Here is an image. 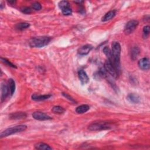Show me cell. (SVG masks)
Here are the masks:
<instances>
[{"mask_svg":"<svg viewBox=\"0 0 150 150\" xmlns=\"http://www.w3.org/2000/svg\"><path fill=\"white\" fill-rule=\"evenodd\" d=\"M62 95H63L65 97H66V98H68L69 100H70V102H72L73 103H76V101H75L70 96H69L68 94L65 93H62Z\"/></svg>","mask_w":150,"mask_h":150,"instance_id":"29","label":"cell"},{"mask_svg":"<svg viewBox=\"0 0 150 150\" xmlns=\"http://www.w3.org/2000/svg\"><path fill=\"white\" fill-rule=\"evenodd\" d=\"M103 51L104 54L106 55V56H107V58H108V60L110 62H111L112 64V62H113V58H112V55L111 51L110 50V49L108 46H105L103 48Z\"/></svg>","mask_w":150,"mask_h":150,"instance_id":"18","label":"cell"},{"mask_svg":"<svg viewBox=\"0 0 150 150\" xmlns=\"http://www.w3.org/2000/svg\"><path fill=\"white\" fill-rule=\"evenodd\" d=\"M8 87L10 91V94L11 96L14 94L15 91V81L12 79H9L8 80Z\"/></svg>","mask_w":150,"mask_h":150,"instance_id":"19","label":"cell"},{"mask_svg":"<svg viewBox=\"0 0 150 150\" xmlns=\"http://www.w3.org/2000/svg\"><path fill=\"white\" fill-rule=\"evenodd\" d=\"M58 5H59V7L60 9H64L65 8L68 7H70L69 2L67 1H62L59 2Z\"/></svg>","mask_w":150,"mask_h":150,"instance_id":"24","label":"cell"},{"mask_svg":"<svg viewBox=\"0 0 150 150\" xmlns=\"http://www.w3.org/2000/svg\"><path fill=\"white\" fill-rule=\"evenodd\" d=\"M51 41V38L48 36H38L31 38L29 42L32 48H42L48 45Z\"/></svg>","mask_w":150,"mask_h":150,"instance_id":"2","label":"cell"},{"mask_svg":"<svg viewBox=\"0 0 150 150\" xmlns=\"http://www.w3.org/2000/svg\"><path fill=\"white\" fill-rule=\"evenodd\" d=\"M89 109H90V106L89 105L83 104L78 106L76 109V111L78 114H83L86 112L88 110H89Z\"/></svg>","mask_w":150,"mask_h":150,"instance_id":"17","label":"cell"},{"mask_svg":"<svg viewBox=\"0 0 150 150\" xmlns=\"http://www.w3.org/2000/svg\"><path fill=\"white\" fill-rule=\"evenodd\" d=\"M138 65L141 69L143 70H147L150 68L149 59L148 58H143L139 61Z\"/></svg>","mask_w":150,"mask_h":150,"instance_id":"8","label":"cell"},{"mask_svg":"<svg viewBox=\"0 0 150 150\" xmlns=\"http://www.w3.org/2000/svg\"><path fill=\"white\" fill-rule=\"evenodd\" d=\"M27 129V126H25V125H18V126H16L15 127H10L3 131L0 134V137L1 139L4 138V137H7L12 134L25 131Z\"/></svg>","mask_w":150,"mask_h":150,"instance_id":"3","label":"cell"},{"mask_svg":"<svg viewBox=\"0 0 150 150\" xmlns=\"http://www.w3.org/2000/svg\"><path fill=\"white\" fill-rule=\"evenodd\" d=\"M21 11L26 14H29L32 12V9L29 7H23L21 9Z\"/></svg>","mask_w":150,"mask_h":150,"instance_id":"28","label":"cell"},{"mask_svg":"<svg viewBox=\"0 0 150 150\" xmlns=\"http://www.w3.org/2000/svg\"><path fill=\"white\" fill-rule=\"evenodd\" d=\"M1 61L3 62V63H4V64L7 65V66H10V67H12V68H17V67H16V66H15V65H14L13 64H12L10 61H9V60H7V59L1 58Z\"/></svg>","mask_w":150,"mask_h":150,"instance_id":"25","label":"cell"},{"mask_svg":"<svg viewBox=\"0 0 150 150\" xmlns=\"http://www.w3.org/2000/svg\"><path fill=\"white\" fill-rule=\"evenodd\" d=\"M104 68L105 69L107 73H108L111 76L114 78H118V71L116 69V68L111 64V62H110L108 60H107L104 65Z\"/></svg>","mask_w":150,"mask_h":150,"instance_id":"6","label":"cell"},{"mask_svg":"<svg viewBox=\"0 0 150 150\" xmlns=\"http://www.w3.org/2000/svg\"><path fill=\"white\" fill-rule=\"evenodd\" d=\"M30 27V24L27 22H21L16 25L15 28L19 31H23L28 28Z\"/></svg>","mask_w":150,"mask_h":150,"instance_id":"21","label":"cell"},{"mask_svg":"<svg viewBox=\"0 0 150 150\" xmlns=\"http://www.w3.org/2000/svg\"><path fill=\"white\" fill-rule=\"evenodd\" d=\"M35 148L36 149H40V150L52 149V148L51 147H50L47 144L44 143H39L36 144L35 145Z\"/></svg>","mask_w":150,"mask_h":150,"instance_id":"16","label":"cell"},{"mask_svg":"<svg viewBox=\"0 0 150 150\" xmlns=\"http://www.w3.org/2000/svg\"><path fill=\"white\" fill-rule=\"evenodd\" d=\"M32 7L33 9L36 10V11H40L42 9V5L41 4L38 3V2H35V3H33L32 4Z\"/></svg>","mask_w":150,"mask_h":150,"instance_id":"27","label":"cell"},{"mask_svg":"<svg viewBox=\"0 0 150 150\" xmlns=\"http://www.w3.org/2000/svg\"><path fill=\"white\" fill-rule=\"evenodd\" d=\"M52 111L55 114H63L65 112V110L60 106H54L52 108Z\"/></svg>","mask_w":150,"mask_h":150,"instance_id":"22","label":"cell"},{"mask_svg":"<svg viewBox=\"0 0 150 150\" xmlns=\"http://www.w3.org/2000/svg\"><path fill=\"white\" fill-rule=\"evenodd\" d=\"M78 76L79 80L83 85L87 84L89 82V78L84 70H80L78 72Z\"/></svg>","mask_w":150,"mask_h":150,"instance_id":"10","label":"cell"},{"mask_svg":"<svg viewBox=\"0 0 150 150\" xmlns=\"http://www.w3.org/2000/svg\"><path fill=\"white\" fill-rule=\"evenodd\" d=\"M93 46L91 45H85L79 48L78 52L80 55H86L92 51Z\"/></svg>","mask_w":150,"mask_h":150,"instance_id":"9","label":"cell"},{"mask_svg":"<svg viewBox=\"0 0 150 150\" xmlns=\"http://www.w3.org/2000/svg\"><path fill=\"white\" fill-rule=\"evenodd\" d=\"M112 128L110 123L107 122H98L90 124L88 126V130L90 131H102L109 130Z\"/></svg>","mask_w":150,"mask_h":150,"instance_id":"4","label":"cell"},{"mask_svg":"<svg viewBox=\"0 0 150 150\" xmlns=\"http://www.w3.org/2000/svg\"><path fill=\"white\" fill-rule=\"evenodd\" d=\"M9 117L12 120H21L27 117V114L23 112H15L11 114Z\"/></svg>","mask_w":150,"mask_h":150,"instance_id":"12","label":"cell"},{"mask_svg":"<svg viewBox=\"0 0 150 150\" xmlns=\"http://www.w3.org/2000/svg\"><path fill=\"white\" fill-rule=\"evenodd\" d=\"M149 31H150V27L148 25L145 26L143 28V36L145 38H147L149 34Z\"/></svg>","mask_w":150,"mask_h":150,"instance_id":"26","label":"cell"},{"mask_svg":"<svg viewBox=\"0 0 150 150\" xmlns=\"http://www.w3.org/2000/svg\"><path fill=\"white\" fill-rule=\"evenodd\" d=\"M61 10L62 12V14H63L64 15H71L72 13V9L70 8V7L65 8Z\"/></svg>","mask_w":150,"mask_h":150,"instance_id":"23","label":"cell"},{"mask_svg":"<svg viewBox=\"0 0 150 150\" xmlns=\"http://www.w3.org/2000/svg\"><path fill=\"white\" fill-rule=\"evenodd\" d=\"M121 45L118 42H113L112 44L111 53L113 58L112 64L116 68L117 70H120V55H121Z\"/></svg>","mask_w":150,"mask_h":150,"instance_id":"1","label":"cell"},{"mask_svg":"<svg viewBox=\"0 0 150 150\" xmlns=\"http://www.w3.org/2000/svg\"><path fill=\"white\" fill-rule=\"evenodd\" d=\"M127 99L130 102L133 104H138L140 102V97L139 95L134 93H130L129 94L127 97Z\"/></svg>","mask_w":150,"mask_h":150,"instance_id":"13","label":"cell"},{"mask_svg":"<svg viewBox=\"0 0 150 150\" xmlns=\"http://www.w3.org/2000/svg\"><path fill=\"white\" fill-rule=\"evenodd\" d=\"M116 14V10H112L108 12L107 13L105 14V15L102 18V21L103 22H106L109 20H111V19L113 18Z\"/></svg>","mask_w":150,"mask_h":150,"instance_id":"15","label":"cell"},{"mask_svg":"<svg viewBox=\"0 0 150 150\" xmlns=\"http://www.w3.org/2000/svg\"><path fill=\"white\" fill-rule=\"evenodd\" d=\"M139 24V22L135 20V19H132L129 21L124 27V33L126 35H129L132 33L135 29L138 27Z\"/></svg>","mask_w":150,"mask_h":150,"instance_id":"5","label":"cell"},{"mask_svg":"<svg viewBox=\"0 0 150 150\" xmlns=\"http://www.w3.org/2000/svg\"><path fill=\"white\" fill-rule=\"evenodd\" d=\"M140 49L137 46H134L131 51V58L134 60L137 58V56L140 54Z\"/></svg>","mask_w":150,"mask_h":150,"instance_id":"20","label":"cell"},{"mask_svg":"<svg viewBox=\"0 0 150 150\" xmlns=\"http://www.w3.org/2000/svg\"><path fill=\"white\" fill-rule=\"evenodd\" d=\"M32 116L34 119L40 121H45V120H49L52 119V118L49 116L41 111L34 112Z\"/></svg>","mask_w":150,"mask_h":150,"instance_id":"7","label":"cell"},{"mask_svg":"<svg viewBox=\"0 0 150 150\" xmlns=\"http://www.w3.org/2000/svg\"><path fill=\"white\" fill-rule=\"evenodd\" d=\"M51 97V94H45V95H37L33 94L32 96V99L35 101H43L45 100L49 99Z\"/></svg>","mask_w":150,"mask_h":150,"instance_id":"14","label":"cell"},{"mask_svg":"<svg viewBox=\"0 0 150 150\" xmlns=\"http://www.w3.org/2000/svg\"><path fill=\"white\" fill-rule=\"evenodd\" d=\"M1 102H3L5 100V99L8 96L9 93H10V91H9L8 85H7L5 83H3L1 84Z\"/></svg>","mask_w":150,"mask_h":150,"instance_id":"11","label":"cell"}]
</instances>
